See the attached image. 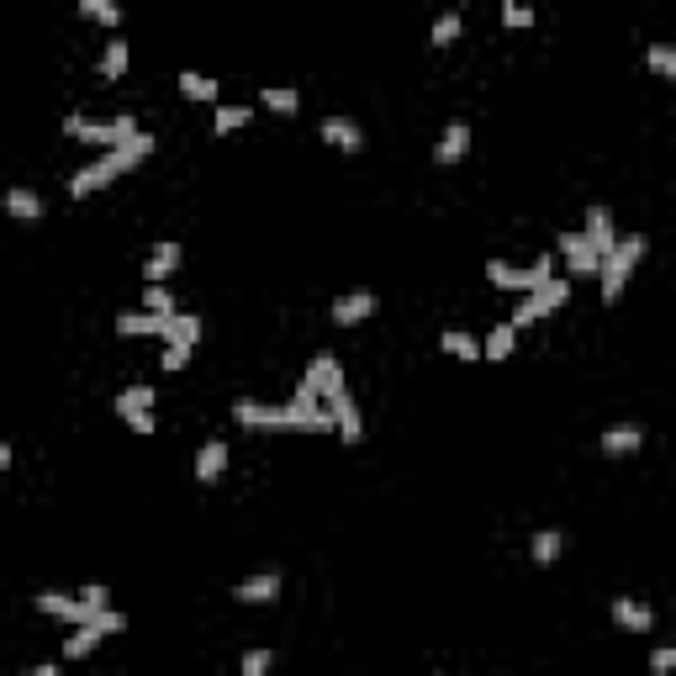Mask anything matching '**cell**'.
Instances as JSON below:
<instances>
[{"instance_id": "26", "label": "cell", "mask_w": 676, "mask_h": 676, "mask_svg": "<svg viewBox=\"0 0 676 676\" xmlns=\"http://www.w3.org/2000/svg\"><path fill=\"white\" fill-rule=\"evenodd\" d=\"M175 85H180L185 101H201V106H217V90H222L217 80H206V74H196V69H180Z\"/></svg>"}, {"instance_id": "7", "label": "cell", "mask_w": 676, "mask_h": 676, "mask_svg": "<svg viewBox=\"0 0 676 676\" xmlns=\"http://www.w3.org/2000/svg\"><path fill=\"white\" fill-rule=\"evenodd\" d=\"M555 259H560V270L576 275V280H592V275H597V265H603V254H597V249H592V243L581 238L576 228L555 238Z\"/></svg>"}, {"instance_id": "28", "label": "cell", "mask_w": 676, "mask_h": 676, "mask_svg": "<svg viewBox=\"0 0 676 676\" xmlns=\"http://www.w3.org/2000/svg\"><path fill=\"white\" fill-rule=\"evenodd\" d=\"M439 349H444V354H455V360H465V365L481 360V338H476V333H465V328H444V333H439Z\"/></svg>"}, {"instance_id": "27", "label": "cell", "mask_w": 676, "mask_h": 676, "mask_svg": "<svg viewBox=\"0 0 676 676\" xmlns=\"http://www.w3.org/2000/svg\"><path fill=\"white\" fill-rule=\"evenodd\" d=\"M560 555H566V534H560V529H539L529 539V560H534V566H555Z\"/></svg>"}, {"instance_id": "36", "label": "cell", "mask_w": 676, "mask_h": 676, "mask_svg": "<svg viewBox=\"0 0 676 676\" xmlns=\"http://www.w3.org/2000/svg\"><path fill=\"white\" fill-rule=\"evenodd\" d=\"M80 16H90V22H101V27H117L122 22V11L111 6V0H80Z\"/></svg>"}, {"instance_id": "12", "label": "cell", "mask_w": 676, "mask_h": 676, "mask_svg": "<svg viewBox=\"0 0 676 676\" xmlns=\"http://www.w3.org/2000/svg\"><path fill=\"white\" fill-rule=\"evenodd\" d=\"M180 265H185V249L175 238H159L154 249H148V259H143V280H148V286H164Z\"/></svg>"}, {"instance_id": "37", "label": "cell", "mask_w": 676, "mask_h": 676, "mask_svg": "<svg viewBox=\"0 0 676 676\" xmlns=\"http://www.w3.org/2000/svg\"><path fill=\"white\" fill-rule=\"evenodd\" d=\"M502 27H534V6H523V0H502Z\"/></svg>"}, {"instance_id": "30", "label": "cell", "mask_w": 676, "mask_h": 676, "mask_svg": "<svg viewBox=\"0 0 676 676\" xmlns=\"http://www.w3.org/2000/svg\"><path fill=\"white\" fill-rule=\"evenodd\" d=\"M513 349H518V333L507 328V323H497L492 333L481 338V360H492V365H502V360H507V354H513Z\"/></svg>"}, {"instance_id": "38", "label": "cell", "mask_w": 676, "mask_h": 676, "mask_svg": "<svg viewBox=\"0 0 676 676\" xmlns=\"http://www.w3.org/2000/svg\"><path fill=\"white\" fill-rule=\"evenodd\" d=\"M645 59H650V69L661 74V80H671V74H676V53H671V43H650Z\"/></svg>"}, {"instance_id": "39", "label": "cell", "mask_w": 676, "mask_h": 676, "mask_svg": "<svg viewBox=\"0 0 676 676\" xmlns=\"http://www.w3.org/2000/svg\"><path fill=\"white\" fill-rule=\"evenodd\" d=\"M191 354H196V349H185V344H164V354H159L164 375H180L185 365H191Z\"/></svg>"}, {"instance_id": "22", "label": "cell", "mask_w": 676, "mask_h": 676, "mask_svg": "<svg viewBox=\"0 0 676 676\" xmlns=\"http://www.w3.org/2000/svg\"><path fill=\"white\" fill-rule=\"evenodd\" d=\"M254 122V106L249 101H217L212 106V133L217 138H228V133H238V127H249Z\"/></svg>"}, {"instance_id": "16", "label": "cell", "mask_w": 676, "mask_h": 676, "mask_svg": "<svg viewBox=\"0 0 676 676\" xmlns=\"http://www.w3.org/2000/svg\"><path fill=\"white\" fill-rule=\"evenodd\" d=\"M576 233L587 238L597 254H608L613 243H618V222H613V212H608V206H587V222H581Z\"/></svg>"}, {"instance_id": "31", "label": "cell", "mask_w": 676, "mask_h": 676, "mask_svg": "<svg viewBox=\"0 0 676 676\" xmlns=\"http://www.w3.org/2000/svg\"><path fill=\"white\" fill-rule=\"evenodd\" d=\"M117 418H133V412H154V386L148 381H138V386H127V391H117Z\"/></svg>"}, {"instance_id": "13", "label": "cell", "mask_w": 676, "mask_h": 676, "mask_svg": "<svg viewBox=\"0 0 676 676\" xmlns=\"http://www.w3.org/2000/svg\"><path fill=\"white\" fill-rule=\"evenodd\" d=\"M613 624L624 629V634H650L655 629V608L650 603H640V597H613Z\"/></svg>"}, {"instance_id": "19", "label": "cell", "mask_w": 676, "mask_h": 676, "mask_svg": "<svg viewBox=\"0 0 676 676\" xmlns=\"http://www.w3.org/2000/svg\"><path fill=\"white\" fill-rule=\"evenodd\" d=\"M0 212H6V217H16V222H43V212H48V206H43V196H37L32 185H11V191L0 196Z\"/></svg>"}, {"instance_id": "2", "label": "cell", "mask_w": 676, "mask_h": 676, "mask_svg": "<svg viewBox=\"0 0 676 676\" xmlns=\"http://www.w3.org/2000/svg\"><path fill=\"white\" fill-rule=\"evenodd\" d=\"M64 133L85 148H122L127 138H138V117L133 111H117V117H90V111H69L64 117Z\"/></svg>"}, {"instance_id": "43", "label": "cell", "mask_w": 676, "mask_h": 676, "mask_svg": "<svg viewBox=\"0 0 676 676\" xmlns=\"http://www.w3.org/2000/svg\"><path fill=\"white\" fill-rule=\"evenodd\" d=\"M11 460H16V449H11L6 439H0V471H6V465H11Z\"/></svg>"}, {"instance_id": "10", "label": "cell", "mask_w": 676, "mask_h": 676, "mask_svg": "<svg viewBox=\"0 0 676 676\" xmlns=\"http://www.w3.org/2000/svg\"><path fill=\"white\" fill-rule=\"evenodd\" d=\"M465 154H471V122H465V117H449L444 133H439V143H434V164L455 169V164H465Z\"/></svg>"}, {"instance_id": "29", "label": "cell", "mask_w": 676, "mask_h": 676, "mask_svg": "<svg viewBox=\"0 0 676 676\" xmlns=\"http://www.w3.org/2000/svg\"><path fill=\"white\" fill-rule=\"evenodd\" d=\"M117 333L122 338H159L164 317H154V312H117Z\"/></svg>"}, {"instance_id": "20", "label": "cell", "mask_w": 676, "mask_h": 676, "mask_svg": "<svg viewBox=\"0 0 676 676\" xmlns=\"http://www.w3.org/2000/svg\"><path fill=\"white\" fill-rule=\"evenodd\" d=\"M597 444H603V455H608V460L640 455V449H645V428H640V423H618V428H608V434L597 439Z\"/></svg>"}, {"instance_id": "41", "label": "cell", "mask_w": 676, "mask_h": 676, "mask_svg": "<svg viewBox=\"0 0 676 676\" xmlns=\"http://www.w3.org/2000/svg\"><path fill=\"white\" fill-rule=\"evenodd\" d=\"M122 423L133 428L138 439H148V434H154V428H159V418H154V412H133V418H122Z\"/></svg>"}, {"instance_id": "4", "label": "cell", "mask_w": 676, "mask_h": 676, "mask_svg": "<svg viewBox=\"0 0 676 676\" xmlns=\"http://www.w3.org/2000/svg\"><path fill=\"white\" fill-rule=\"evenodd\" d=\"M127 629V613H117V608H106V613H96L90 624H74V634H64V661H85V655H96L101 650V640L106 634H122Z\"/></svg>"}, {"instance_id": "44", "label": "cell", "mask_w": 676, "mask_h": 676, "mask_svg": "<svg viewBox=\"0 0 676 676\" xmlns=\"http://www.w3.org/2000/svg\"><path fill=\"white\" fill-rule=\"evenodd\" d=\"M434 676H449V671H434Z\"/></svg>"}, {"instance_id": "11", "label": "cell", "mask_w": 676, "mask_h": 676, "mask_svg": "<svg viewBox=\"0 0 676 676\" xmlns=\"http://www.w3.org/2000/svg\"><path fill=\"white\" fill-rule=\"evenodd\" d=\"M280 587H286V576H280V571H254V576H243L233 587V597L243 608H270L280 597Z\"/></svg>"}, {"instance_id": "35", "label": "cell", "mask_w": 676, "mask_h": 676, "mask_svg": "<svg viewBox=\"0 0 676 676\" xmlns=\"http://www.w3.org/2000/svg\"><path fill=\"white\" fill-rule=\"evenodd\" d=\"M143 312H154V317H175V296H169V286H148L143 291Z\"/></svg>"}, {"instance_id": "40", "label": "cell", "mask_w": 676, "mask_h": 676, "mask_svg": "<svg viewBox=\"0 0 676 676\" xmlns=\"http://www.w3.org/2000/svg\"><path fill=\"white\" fill-rule=\"evenodd\" d=\"M671 666H676V650H671V645H655V650H650V671H655V676H671Z\"/></svg>"}, {"instance_id": "6", "label": "cell", "mask_w": 676, "mask_h": 676, "mask_svg": "<svg viewBox=\"0 0 676 676\" xmlns=\"http://www.w3.org/2000/svg\"><path fill=\"white\" fill-rule=\"evenodd\" d=\"M302 386L312 391L317 402H328V397H338L349 381H344V365H338V354L333 349H317L312 360H307V375H302Z\"/></svg>"}, {"instance_id": "3", "label": "cell", "mask_w": 676, "mask_h": 676, "mask_svg": "<svg viewBox=\"0 0 676 676\" xmlns=\"http://www.w3.org/2000/svg\"><path fill=\"white\" fill-rule=\"evenodd\" d=\"M650 254V238L645 233H618V243L603 254V265H597V286H603V302L613 307L618 296H624V286H629V275L640 270V259Z\"/></svg>"}, {"instance_id": "24", "label": "cell", "mask_w": 676, "mask_h": 676, "mask_svg": "<svg viewBox=\"0 0 676 676\" xmlns=\"http://www.w3.org/2000/svg\"><path fill=\"white\" fill-rule=\"evenodd\" d=\"M259 106L275 111V117H296V111H302V90L296 85H265L259 90Z\"/></svg>"}, {"instance_id": "34", "label": "cell", "mask_w": 676, "mask_h": 676, "mask_svg": "<svg viewBox=\"0 0 676 676\" xmlns=\"http://www.w3.org/2000/svg\"><path fill=\"white\" fill-rule=\"evenodd\" d=\"M270 666H275V650L254 645V650H243V661H238V676H270Z\"/></svg>"}, {"instance_id": "9", "label": "cell", "mask_w": 676, "mask_h": 676, "mask_svg": "<svg viewBox=\"0 0 676 676\" xmlns=\"http://www.w3.org/2000/svg\"><path fill=\"white\" fill-rule=\"evenodd\" d=\"M323 407H328L333 434L344 439V444H360V439H365V412H360V402H354V391H349V386L338 391V397H328Z\"/></svg>"}, {"instance_id": "15", "label": "cell", "mask_w": 676, "mask_h": 676, "mask_svg": "<svg viewBox=\"0 0 676 676\" xmlns=\"http://www.w3.org/2000/svg\"><path fill=\"white\" fill-rule=\"evenodd\" d=\"M375 302H381V296H375L370 286L349 291V296H338V302H333V323H338V328H360L365 317L375 312Z\"/></svg>"}, {"instance_id": "1", "label": "cell", "mask_w": 676, "mask_h": 676, "mask_svg": "<svg viewBox=\"0 0 676 676\" xmlns=\"http://www.w3.org/2000/svg\"><path fill=\"white\" fill-rule=\"evenodd\" d=\"M148 154H154V133H143V127H138V138H127L122 148H106V154H96L85 169H74V175H69V196L85 201V196L106 191L111 180H122L127 169H138Z\"/></svg>"}, {"instance_id": "21", "label": "cell", "mask_w": 676, "mask_h": 676, "mask_svg": "<svg viewBox=\"0 0 676 676\" xmlns=\"http://www.w3.org/2000/svg\"><path fill=\"white\" fill-rule=\"evenodd\" d=\"M37 613L59 618V624H85V608L74 592H37Z\"/></svg>"}, {"instance_id": "8", "label": "cell", "mask_w": 676, "mask_h": 676, "mask_svg": "<svg viewBox=\"0 0 676 676\" xmlns=\"http://www.w3.org/2000/svg\"><path fill=\"white\" fill-rule=\"evenodd\" d=\"M233 423L249 428V434H286V412H280L275 402H254V397L233 402Z\"/></svg>"}, {"instance_id": "25", "label": "cell", "mask_w": 676, "mask_h": 676, "mask_svg": "<svg viewBox=\"0 0 676 676\" xmlns=\"http://www.w3.org/2000/svg\"><path fill=\"white\" fill-rule=\"evenodd\" d=\"M127 59H133V48H127V37H106V48H101V59H96L101 80H122V74H127Z\"/></svg>"}, {"instance_id": "33", "label": "cell", "mask_w": 676, "mask_h": 676, "mask_svg": "<svg viewBox=\"0 0 676 676\" xmlns=\"http://www.w3.org/2000/svg\"><path fill=\"white\" fill-rule=\"evenodd\" d=\"M74 597H80V608H85V624H90L96 613H106V608H111V587H106V581H90V587H80Z\"/></svg>"}, {"instance_id": "17", "label": "cell", "mask_w": 676, "mask_h": 676, "mask_svg": "<svg viewBox=\"0 0 676 676\" xmlns=\"http://www.w3.org/2000/svg\"><path fill=\"white\" fill-rule=\"evenodd\" d=\"M323 143L338 148V154H360V148H365V127L354 117H323Z\"/></svg>"}, {"instance_id": "42", "label": "cell", "mask_w": 676, "mask_h": 676, "mask_svg": "<svg viewBox=\"0 0 676 676\" xmlns=\"http://www.w3.org/2000/svg\"><path fill=\"white\" fill-rule=\"evenodd\" d=\"M22 676H59V666H53V661H43V666H27Z\"/></svg>"}, {"instance_id": "5", "label": "cell", "mask_w": 676, "mask_h": 676, "mask_svg": "<svg viewBox=\"0 0 676 676\" xmlns=\"http://www.w3.org/2000/svg\"><path fill=\"white\" fill-rule=\"evenodd\" d=\"M280 412H286V434H333L328 407L317 402L302 381H296V397L291 402H280Z\"/></svg>"}, {"instance_id": "32", "label": "cell", "mask_w": 676, "mask_h": 676, "mask_svg": "<svg viewBox=\"0 0 676 676\" xmlns=\"http://www.w3.org/2000/svg\"><path fill=\"white\" fill-rule=\"evenodd\" d=\"M460 32H465V11L449 6V11H439V16H434V32H428V37H434V48H449Z\"/></svg>"}, {"instance_id": "23", "label": "cell", "mask_w": 676, "mask_h": 676, "mask_svg": "<svg viewBox=\"0 0 676 676\" xmlns=\"http://www.w3.org/2000/svg\"><path fill=\"white\" fill-rule=\"evenodd\" d=\"M164 344H185V349H196L201 344V317L196 312H175V317H164Z\"/></svg>"}, {"instance_id": "18", "label": "cell", "mask_w": 676, "mask_h": 676, "mask_svg": "<svg viewBox=\"0 0 676 676\" xmlns=\"http://www.w3.org/2000/svg\"><path fill=\"white\" fill-rule=\"evenodd\" d=\"M523 302L534 307V317H550V312H560V307L571 302V280L566 275H550L544 286H534L529 296H523Z\"/></svg>"}, {"instance_id": "14", "label": "cell", "mask_w": 676, "mask_h": 676, "mask_svg": "<svg viewBox=\"0 0 676 676\" xmlns=\"http://www.w3.org/2000/svg\"><path fill=\"white\" fill-rule=\"evenodd\" d=\"M228 460H233L228 439H206V444L196 449V481H201V486L222 481V476H228Z\"/></svg>"}]
</instances>
